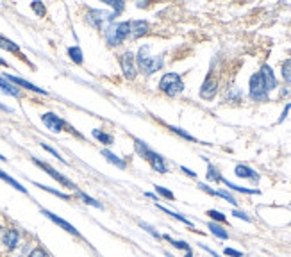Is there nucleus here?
Instances as JSON below:
<instances>
[{
  "mask_svg": "<svg viewBox=\"0 0 291 257\" xmlns=\"http://www.w3.org/2000/svg\"><path fill=\"white\" fill-rule=\"evenodd\" d=\"M134 147H136V152L141 159H145L150 166L158 173H166L168 172V164L164 161L163 155H159L158 152H154L147 143H143L141 139H134Z\"/></svg>",
  "mask_w": 291,
  "mask_h": 257,
  "instance_id": "1",
  "label": "nucleus"
},
{
  "mask_svg": "<svg viewBox=\"0 0 291 257\" xmlns=\"http://www.w3.org/2000/svg\"><path fill=\"white\" fill-rule=\"evenodd\" d=\"M136 61H138L139 70L147 75L156 74L158 70L163 68V64H164L163 55H152L150 54V47H148V45H143V47L139 49L138 55H136Z\"/></svg>",
  "mask_w": 291,
  "mask_h": 257,
  "instance_id": "2",
  "label": "nucleus"
},
{
  "mask_svg": "<svg viewBox=\"0 0 291 257\" xmlns=\"http://www.w3.org/2000/svg\"><path fill=\"white\" fill-rule=\"evenodd\" d=\"M104 34L109 47H118L129 36V22H118V24L109 22L104 27Z\"/></svg>",
  "mask_w": 291,
  "mask_h": 257,
  "instance_id": "3",
  "label": "nucleus"
},
{
  "mask_svg": "<svg viewBox=\"0 0 291 257\" xmlns=\"http://www.w3.org/2000/svg\"><path fill=\"white\" fill-rule=\"evenodd\" d=\"M159 89L166 93L168 97H177L179 93H183L184 89V82L181 79V75L179 74H164L159 80Z\"/></svg>",
  "mask_w": 291,
  "mask_h": 257,
  "instance_id": "4",
  "label": "nucleus"
},
{
  "mask_svg": "<svg viewBox=\"0 0 291 257\" xmlns=\"http://www.w3.org/2000/svg\"><path fill=\"white\" fill-rule=\"evenodd\" d=\"M248 88H250V97L257 102H263V100H268V91L265 80H263L261 74H254L250 77V82H248Z\"/></svg>",
  "mask_w": 291,
  "mask_h": 257,
  "instance_id": "5",
  "label": "nucleus"
},
{
  "mask_svg": "<svg viewBox=\"0 0 291 257\" xmlns=\"http://www.w3.org/2000/svg\"><path fill=\"white\" fill-rule=\"evenodd\" d=\"M32 163H34L36 166H40L41 170H45V172L49 173V175H50L52 179H54V180H57V182H59L61 186H64V188H68V189H75V191H77V186H75V184L72 182V180H70L68 177H64V175H61V173L57 172L55 168H52L50 164L43 163V161H40V159H32Z\"/></svg>",
  "mask_w": 291,
  "mask_h": 257,
  "instance_id": "6",
  "label": "nucleus"
},
{
  "mask_svg": "<svg viewBox=\"0 0 291 257\" xmlns=\"http://www.w3.org/2000/svg\"><path fill=\"white\" fill-rule=\"evenodd\" d=\"M114 18H116V16H114L113 13H106V11H102V9L88 11V22L93 25V27H97V29H102V25L113 22Z\"/></svg>",
  "mask_w": 291,
  "mask_h": 257,
  "instance_id": "7",
  "label": "nucleus"
},
{
  "mask_svg": "<svg viewBox=\"0 0 291 257\" xmlns=\"http://www.w3.org/2000/svg\"><path fill=\"white\" fill-rule=\"evenodd\" d=\"M120 66H122V72L127 79L136 77V55L132 52H124L120 55Z\"/></svg>",
  "mask_w": 291,
  "mask_h": 257,
  "instance_id": "8",
  "label": "nucleus"
},
{
  "mask_svg": "<svg viewBox=\"0 0 291 257\" xmlns=\"http://www.w3.org/2000/svg\"><path fill=\"white\" fill-rule=\"evenodd\" d=\"M41 122H43V125L49 130H52V132H61L64 128V120H61L57 114L54 113H45L43 116H41Z\"/></svg>",
  "mask_w": 291,
  "mask_h": 257,
  "instance_id": "9",
  "label": "nucleus"
},
{
  "mask_svg": "<svg viewBox=\"0 0 291 257\" xmlns=\"http://www.w3.org/2000/svg\"><path fill=\"white\" fill-rule=\"evenodd\" d=\"M150 30V24L147 20H131L129 22V36L131 38H141Z\"/></svg>",
  "mask_w": 291,
  "mask_h": 257,
  "instance_id": "10",
  "label": "nucleus"
},
{
  "mask_svg": "<svg viewBox=\"0 0 291 257\" xmlns=\"http://www.w3.org/2000/svg\"><path fill=\"white\" fill-rule=\"evenodd\" d=\"M41 214H45V216L49 218V220H52V222L55 223V225H59V227H63L64 231L68 234H72V236H80L79 234V231L72 225V223H68L66 220H63V218H59L57 214H54L52 211H47V209H41Z\"/></svg>",
  "mask_w": 291,
  "mask_h": 257,
  "instance_id": "11",
  "label": "nucleus"
},
{
  "mask_svg": "<svg viewBox=\"0 0 291 257\" xmlns=\"http://www.w3.org/2000/svg\"><path fill=\"white\" fill-rule=\"evenodd\" d=\"M216 91H218V82H216V79L209 75L208 79L204 80V84L200 86V97H202L204 100H211V99H214V95H216Z\"/></svg>",
  "mask_w": 291,
  "mask_h": 257,
  "instance_id": "12",
  "label": "nucleus"
},
{
  "mask_svg": "<svg viewBox=\"0 0 291 257\" xmlns=\"http://www.w3.org/2000/svg\"><path fill=\"white\" fill-rule=\"evenodd\" d=\"M4 77H5V79H7V80H9L11 84H15V86H22V88L29 89V91H34V93L47 95V91H45V89L38 88V86H34V84H30V82H27V80H25V79H20V77H15V75H9V74H5Z\"/></svg>",
  "mask_w": 291,
  "mask_h": 257,
  "instance_id": "13",
  "label": "nucleus"
},
{
  "mask_svg": "<svg viewBox=\"0 0 291 257\" xmlns=\"http://www.w3.org/2000/svg\"><path fill=\"white\" fill-rule=\"evenodd\" d=\"M18 241H20V232H18L16 229H7V231L2 234V243H4L5 247L9 248V250L16 248Z\"/></svg>",
  "mask_w": 291,
  "mask_h": 257,
  "instance_id": "14",
  "label": "nucleus"
},
{
  "mask_svg": "<svg viewBox=\"0 0 291 257\" xmlns=\"http://www.w3.org/2000/svg\"><path fill=\"white\" fill-rule=\"evenodd\" d=\"M259 74H261V77H263V80H265V84H266L268 91H271V89L277 88V79H275V75H273V70H271L268 64H263Z\"/></svg>",
  "mask_w": 291,
  "mask_h": 257,
  "instance_id": "15",
  "label": "nucleus"
},
{
  "mask_svg": "<svg viewBox=\"0 0 291 257\" xmlns=\"http://www.w3.org/2000/svg\"><path fill=\"white\" fill-rule=\"evenodd\" d=\"M0 49L7 50V52H11V54L20 55L22 61H27V57H25V55L20 52V47H18L15 41H11V40H7V38H4V36H0Z\"/></svg>",
  "mask_w": 291,
  "mask_h": 257,
  "instance_id": "16",
  "label": "nucleus"
},
{
  "mask_svg": "<svg viewBox=\"0 0 291 257\" xmlns=\"http://www.w3.org/2000/svg\"><path fill=\"white\" fill-rule=\"evenodd\" d=\"M198 188L202 189V191H206V193H209V195H212V197H220V198H223V200H227L229 204H232V206H236V198L232 197L231 193H227V191H214V189H211L209 186H206V184H198Z\"/></svg>",
  "mask_w": 291,
  "mask_h": 257,
  "instance_id": "17",
  "label": "nucleus"
},
{
  "mask_svg": "<svg viewBox=\"0 0 291 257\" xmlns=\"http://www.w3.org/2000/svg\"><path fill=\"white\" fill-rule=\"evenodd\" d=\"M234 173H236L238 177L250 179V180H254V182H257V180H259V173L254 172L252 168H248V166H245V164H238L236 170H234Z\"/></svg>",
  "mask_w": 291,
  "mask_h": 257,
  "instance_id": "18",
  "label": "nucleus"
},
{
  "mask_svg": "<svg viewBox=\"0 0 291 257\" xmlns=\"http://www.w3.org/2000/svg\"><path fill=\"white\" fill-rule=\"evenodd\" d=\"M0 91L5 95H11V97H20V89L16 88L15 84H11L9 80L5 79L4 75L0 77Z\"/></svg>",
  "mask_w": 291,
  "mask_h": 257,
  "instance_id": "19",
  "label": "nucleus"
},
{
  "mask_svg": "<svg viewBox=\"0 0 291 257\" xmlns=\"http://www.w3.org/2000/svg\"><path fill=\"white\" fill-rule=\"evenodd\" d=\"M102 155H104V157L107 159V161H109L111 164H114L116 168H120V170H125V168H127V163H125L124 159H120L118 155H114V154H113V152H109L107 149L102 150Z\"/></svg>",
  "mask_w": 291,
  "mask_h": 257,
  "instance_id": "20",
  "label": "nucleus"
},
{
  "mask_svg": "<svg viewBox=\"0 0 291 257\" xmlns=\"http://www.w3.org/2000/svg\"><path fill=\"white\" fill-rule=\"evenodd\" d=\"M91 136H93L95 139H99L102 145H113V136L107 132H104V130H100V128H95V130H91Z\"/></svg>",
  "mask_w": 291,
  "mask_h": 257,
  "instance_id": "21",
  "label": "nucleus"
},
{
  "mask_svg": "<svg viewBox=\"0 0 291 257\" xmlns=\"http://www.w3.org/2000/svg\"><path fill=\"white\" fill-rule=\"evenodd\" d=\"M0 179H2V180H4V182H7V184H9V186H13V188H15V189H18V191H20V193H24V195H27V189H25L24 186H22V184L18 182V180H15V179H13V177H9V175H7V173H4V172H2V170H0Z\"/></svg>",
  "mask_w": 291,
  "mask_h": 257,
  "instance_id": "22",
  "label": "nucleus"
},
{
  "mask_svg": "<svg viewBox=\"0 0 291 257\" xmlns=\"http://www.w3.org/2000/svg\"><path fill=\"white\" fill-rule=\"evenodd\" d=\"M158 207L161 209V211H163V213H166L168 216H172V218H175V220H179V222H183V223H186L187 227H195V225H193L191 222H189V220H187L186 216H183V214H179V213H173V211H170V209H166V207H163V206H159L158 204Z\"/></svg>",
  "mask_w": 291,
  "mask_h": 257,
  "instance_id": "23",
  "label": "nucleus"
},
{
  "mask_svg": "<svg viewBox=\"0 0 291 257\" xmlns=\"http://www.w3.org/2000/svg\"><path fill=\"white\" fill-rule=\"evenodd\" d=\"M68 55H70V59L74 61V63L82 64L84 54H82V50H80V47H70V49H68Z\"/></svg>",
  "mask_w": 291,
  "mask_h": 257,
  "instance_id": "24",
  "label": "nucleus"
},
{
  "mask_svg": "<svg viewBox=\"0 0 291 257\" xmlns=\"http://www.w3.org/2000/svg\"><path fill=\"white\" fill-rule=\"evenodd\" d=\"M208 227H209V231H211L212 234L216 237H220V239H227L229 237V232L225 231L223 227H220V225H216V223H212V222H209L208 223Z\"/></svg>",
  "mask_w": 291,
  "mask_h": 257,
  "instance_id": "25",
  "label": "nucleus"
},
{
  "mask_svg": "<svg viewBox=\"0 0 291 257\" xmlns=\"http://www.w3.org/2000/svg\"><path fill=\"white\" fill-rule=\"evenodd\" d=\"M227 188H231V189H234V191H239V193H247V195H259V189H248V188H243V186H236V184H232V182H229L227 179H223L222 180Z\"/></svg>",
  "mask_w": 291,
  "mask_h": 257,
  "instance_id": "26",
  "label": "nucleus"
},
{
  "mask_svg": "<svg viewBox=\"0 0 291 257\" xmlns=\"http://www.w3.org/2000/svg\"><path fill=\"white\" fill-rule=\"evenodd\" d=\"M104 4L109 5V7H113V15L118 16L122 11L125 9V2H122V0H104Z\"/></svg>",
  "mask_w": 291,
  "mask_h": 257,
  "instance_id": "27",
  "label": "nucleus"
},
{
  "mask_svg": "<svg viewBox=\"0 0 291 257\" xmlns=\"http://www.w3.org/2000/svg\"><path fill=\"white\" fill-rule=\"evenodd\" d=\"M163 237L166 239L168 243H172L175 248H181V250H184V252H191V248H189V245H187L186 241H177V239H173L172 236H166V234H164Z\"/></svg>",
  "mask_w": 291,
  "mask_h": 257,
  "instance_id": "28",
  "label": "nucleus"
},
{
  "mask_svg": "<svg viewBox=\"0 0 291 257\" xmlns=\"http://www.w3.org/2000/svg\"><path fill=\"white\" fill-rule=\"evenodd\" d=\"M77 197H79L80 200H84V202L88 204V206H93V207H97V209H102V204H100L99 200H95V198L88 197V195H86V193L79 191V193H77Z\"/></svg>",
  "mask_w": 291,
  "mask_h": 257,
  "instance_id": "29",
  "label": "nucleus"
},
{
  "mask_svg": "<svg viewBox=\"0 0 291 257\" xmlns=\"http://www.w3.org/2000/svg\"><path fill=\"white\" fill-rule=\"evenodd\" d=\"M38 188H41L43 191H49V193H52V195H55V197H59V198H63V200H70V195H66V193H61V191H57V189H52V188H49V186H43V184H38V182H34Z\"/></svg>",
  "mask_w": 291,
  "mask_h": 257,
  "instance_id": "30",
  "label": "nucleus"
},
{
  "mask_svg": "<svg viewBox=\"0 0 291 257\" xmlns=\"http://www.w3.org/2000/svg\"><path fill=\"white\" fill-rule=\"evenodd\" d=\"M208 179H209V180H214V182H222V180H223V177L220 175V172H218V170L214 168L212 164H209V166H208Z\"/></svg>",
  "mask_w": 291,
  "mask_h": 257,
  "instance_id": "31",
  "label": "nucleus"
},
{
  "mask_svg": "<svg viewBox=\"0 0 291 257\" xmlns=\"http://www.w3.org/2000/svg\"><path fill=\"white\" fill-rule=\"evenodd\" d=\"M170 130H172V132H175L177 134V136H181V138H184V139H187V141H197V138H193L191 134H187L186 130H184V128H181V127H172V125H170Z\"/></svg>",
  "mask_w": 291,
  "mask_h": 257,
  "instance_id": "32",
  "label": "nucleus"
},
{
  "mask_svg": "<svg viewBox=\"0 0 291 257\" xmlns=\"http://www.w3.org/2000/svg\"><path fill=\"white\" fill-rule=\"evenodd\" d=\"M282 77L288 84H291V59H288L286 63L282 64Z\"/></svg>",
  "mask_w": 291,
  "mask_h": 257,
  "instance_id": "33",
  "label": "nucleus"
},
{
  "mask_svg": "<svg viewBox=\"0 0 291 257\" xmlns=\"http://www.w3.org/2000/svg\"><path fill=\"white\" fill-rule=\"evenodd\" d=\"M156 191L161 195V197H164V198H168V200H175V195H173L170 189H166V188H163V186H156Z\"/></svg>",
  "mask_w": 291,
  "mask_h": 257,
  "instance_id": "34",
  "label": "nucleus"
},
{
  "mask_svg": "<svg viewBox=\"0 0 291 257\" xmlns=\"http://www.w3.org/2000/svg\"><path fill=\"white\" fill-rule=\"evenodd\" d=\"M30 7H32V11H34L38 16H45V13H47L45 5L41 4V2H32V4H30Z\"/></svg>",
  "mask_w": 291,
  "mask_h": 257,
  "instance_id": "35",
  "label": "nucleus"
},
{
  "mask_svg": "<svg viewBox=\"0 0 291 257\" xmlns=\"http://www.w3.org/2000/svg\"><path fill=\"white\" fill-rule=\"evenodd\" d=\"M208 216H211L212 220H214V222H227V218L223 216L222 213H220V211H214V209H211V211H208Z\"/></svg>",
  "mask_w": 291,
  "mask_h": 257,
  "instance_id": "36",
  "label": "nucleus"
},
{
  "mask_svg": "<svg viewBox=\"0 0 291 257\" xmlns=\"http://www.w3.org/2000/svg\"><path fill=\"white\" fill-rule=\"evenodd\" d=\"M139 227H141V229H145V231H147L148 234H152L154 237H161V236H159V232H158V231H156V229H154L152 225H148V223H145V222H139Z\"/></svg>",
  "mask_w": 291,
  "mask_h": 257,
  "instance_id": "37",
  "label": "nucleus"
},
{
  "mask_svg": "<svg viewBox=\"0 0 291 257\" xmlns=\"http://www.w3.org/2000/svg\"><path fill=\"white\" fill-rule=\"evenodd\" d=\"M27 257H49V254L45 252L43 248H40V247H38V248H34V250H32V252H30Z\"/></svg>",
  "mask_w": 291,
  "mask_h": 257,
  "instance_id": "38",
  "label": "nucleus"
},
{
  "mask_svg": "<svg viewBox=\"0 0 291 257\" xmlns=\"http://www.w3.org/2000/svg\"><path fill=\"white\" fill-rule=\"evenodd\" d=\"M232 216L239 218V220H245V222H252V218L248 216V214H245L243 211H238V209H234V211H232Z\"/></svg>",
  "mask_w": 291,
  "mask_h": 257,
  "instance_id": "39",
  "label": "nucleus"
},
{
  "mask_svg": "<svg viewBox=\"0 0 291 257\" xmlns=\"http://www.w3.org/2000/svg\"><path fill=\"white\" fill-rule=\"evenodd\" d=\"M41 147H43V149L47 150V152H50V154H52V155H54L55 159H59V161H63V163H64V159L59 155V152H55V150L52 149V147H49V145H47V143H41Z\"/></svg>",
  "mask_w": 291,
  "mask_h": 257,
  "instance_id": "40",
  "label": "nucleus"
},
{
  "mask_svg": "<svg viewBox=\"0 0 291 257\" xmlns=\"http://www.w3.org/2000/svg\"><path fill=\"white\" fill-rule=\"evenodd\" d=\"M223 252H225V256H231V257H241L243 256V252H239V250H234V248H225Z\"/></svg>",
  "mask_w": 291,
  "mask_h": 257,
  "instance_id": "41",
  "label": "nucleus"
},
{
  "mask_svg": "<svg viewBox=\"0 0 291 257\" xmlns=\"http://www.w3.org/2000/svg\"><path fill=\"white\" fill-rule=\"evenodd\" d=\"M290 109H291V104H288L286 107H284V111H282V114H281V118H279V124H282L284 120H286V116H288V113H290Z\"/></svg>",
  "mask_w": 291,
  "mask_h": 257,
  "instance_id": "42",
  "label": "nucleus"
},
{
  "mask_svg": "<svg viewBox=\"0 0 291 257\" xmlns=\"http://www.w3.org/2000/svg\"><path fill=\"white\" fill-rule=\"evenodd\" d=\"M181 170H183V172L186 173V175H189V177H195V179H197V173H195V172H191V170H189V168H186V166H183V168H181Z\"/></svg>",
  "mask_w": 291,
  "mask_h": 257,
  "instance_id": "43",
  "label": "nucleus"
},
{
  "mask_svg": "<svg viewBox=\"0 0 291 257\" xmlns=\"http://www.w3.org/2000/svg\"><path fill=\"white\" fill-rule=\"evenodd\" d=\"M202 248H204V250H206V252H209V254H211L212 257H220L216 252H214V250H211V248H209V247H206V245H202Z\"/></svg>",
  "mask_w": 291,
  "mask_h": 257,
  "instance_id": "44",
  "label": "nucleus"
},
{
  "mask_svg": "<svg viewBox=\"0 0 291 257\" xmlns=\"http://www.w3.org/2000/svg\"><path fill=\"white\" fill-rule=\"evenodd\" d=\"M145 197L152 198V200H156V202H158V197H156V195H154V193H150V191H147V193H145Z\"/></svg>",
  "mask_w": 291,
  "mask_h": 257,
  "instance_id": "45",
  "label": "nucleus"
},
{
  "mask_svg": "<svg viewBox=\"0 0 291 257\" xmlns=\"http://www.w3.org/2000/svg\"><path fill=\"white\" fill-rule=\"evenodd\" d=\"M0 66H7V63L4 59H0Z\"/></svg>",
  "mask_w": 291,
  "mask_h": 257,
  "instance_id": "46",
  "label": "nucleus"
},
{
  "mask_svg": "<svg viewBox=\"0 0 291 257\" xmlns=\"http://www.w3.org/2000/svg\"><path fill=\"white\" fill-rule=\"evenodd\" d=\"M0 161H5V157L2 155V154H0Z\"/></svg>",
  "mask_w": 291,
  "mask_h": 257,
  "instance_id": "47",
  "label": "nucleus"
},
{
  "mask_svg": "<svg viewBox=\"0 0 291 257\" xmlns=\"http://www.w3.org/2000/svg\"><path fill=\"white\" fill-rule=\"evenodd\" d=\"M166 257H173V256H172V254H166Z\"/></svg>",
  "mask_w": 291,
  "mask_h": 257,
  "instance_id": "48",
  "label": "nucleus"
}]
</instances>
